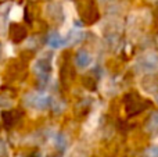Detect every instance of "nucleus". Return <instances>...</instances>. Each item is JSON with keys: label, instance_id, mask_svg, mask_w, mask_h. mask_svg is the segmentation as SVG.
<instances>
[{"label": "nucleus", "instance_id": "39448f33", "mask_svg": "<svg viewBox=\"0 0 158 157\" xmlns=\"http://www.w3.org/2000/svg\"><path fill=\"white\" fill-rule=\"evenodd\" d=\"M47 43H49L50 47H54V49H57V47H64V46H67V45H65V39H64L58 32H54V31L49 33V38H47Z\"/></svg>", "mask_w": 158, "mask_h": 157}, {"label": "nucleus", "instance_id": "9b49d317", "mask_svg": "<svg viewBox=\"0 0 158 157\" xmlns=\"http://www.w3.org/2000/svg\"><path fill=\"white\" fill-rule=\"evenodd\" d=\"M0 57H2V47H0Z\"/></svg>", "mask_w": 158, "mask_h": 157}, {"label": "nucleus", "instance_id": "6e6552de", "mask_svg": "<svg viewBox=\"0 0 158 157\" xmlns=\"http://www.w3.org/2000/svg\"><path fill=\"white\" fill-rule=\"evenodd\" d=\"M97 120H98L97 114H92V116L89 117V120L86 121V124H85V129L86 131H93L96 127H97Z\"/></svg>", "mask_w": 158, "mask_h": 157}, {"label": "nucleus", "instance_id": "f8f14e48", "mask_svg": "<svg viewBox=\"0 0 158 157\" xmlns=\"http://www.w3.org/2000/svg\"><path fill=\"white\" fill-rule=\"evenodd\" d=\"M156 102L158 103V96H156Z\"/></svg>", "mask_w": 158, "mask_h": 157}, {"label": "nucleus", "instance_id": "f03ea898", "mask_svg": "<svg viewBox=\"0 0 158 157\" xmlns=\"http://www.w3.org/2000/svg\"><path fill=\"white\" fill-rule=\"evenodd\" d=\"M25 104L31 108H35V110H46L52 102H50V97L44 93H28L25 96Z\"/></svg>", "mask_w": 158, "mask_h": 157}, {"label": "nucleus", "instance_id": "1a4fd4ad", "mask_svg": "<svg viewBox=\"0 0 158 157\" xmlns=\"http://www.w3.org/2000/svg\"><path fill=\"white\" fill-rule=\"evenodd\" d=\"M6 33H7V19L3 10H0V36H6Z\"/></svg>", "mask_w": 158, "mask_h": 157}, {"label": "nucleus", "instance_id": "f257e3e1", "mask_svg": "<svg viewBox=\"0 0 158 157\" xmlns=\"http://www.w3.org/2000/svg\"><path fill=\"white\" fill-rule=\"evenodd\" d=\"M137 67L144 74H156L158 72V53L147 52L146 54L140 56L137 60Z\"/></svg>", "mask_w": 158, "mask_h": 157}, {"label": "nucleus", "instance_id": "9d476101", "mask_svg": "<svg viewBox=\"0 0 158 157\" xmlns=\"http://www.w3.org/2000/svg\"><path fill=\"white\" fill-rule=\"evenodd\" d=\"M144 157H158V146L148 147L144 152Z\"/></svg>", "mask_w": 158, "mask_h": 157}, {"label": "nucleus", "instance_id": "7ed1b4c3", "mask_svg": "<svg viewBox=\"0 0 158 157\" xmlns=\"http://www.w3.org/2000/svg\"><path fill=\"white\" fill-rule=\"evenodd\" d=\"M50 70H52V54H47L43 53L38 60L33 63V71L36 72L39 78L42 81H46L49 78Z\"/></svg>", "mask_w": 158, "mask_h": 157}, {"label": "nucleus", "instance_id": "0eeeda50", "mask_svg": "<svg viewBox=\"0 0 158 157\" xmlns=\"http://www.w3.org/2000/svg\"><path fill=\"white\" fill-rule=\"evenodd\" d=\"M146 129H147L148 132H157V131H158V111H157V113H154L153 116L150 117Z\"/></svg>", "mask_w": 158, "mask_h": 157}, {"label": "nucleus", "instance_id": "423d86ee", "mask_svg": "<svg viewBox=\"0 0 158 157\" xmlns=\"http://www.w3.org/2000/svg\"><path fill=\"white\" fill-rule=\"evenodd\" d=\"M22 7L21 6H13L11 10L8 11V17H10L11 21H19L22 18Z\"/></svg>", "mask_w": 158, "mask_h": 157}, {"label": "nucleus", "instance_id": "20e7f679", "mask_svg": "<svg viewBox=\"0 0 158 157\" xmlns=\"http://www.w3.org/2000/svg\"><path fill=\"white\" fill-rule=\"evenodd\" d=\"M93 61V56L90 52H87L86 49H81L79 52L77 53V57H75V64H77L78 68L81 70H85L92 64Z\"/></svg>", "mask_w": 158, "mask_h": 157}]
</instances>
